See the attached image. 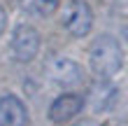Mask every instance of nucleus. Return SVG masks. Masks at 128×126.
Returning <instances> with one entry per match:
<instances>
[{
	"label": "nucleus",
	"mask_w": 128,
	"mask_h": 126,
	"mask_svg": "<svg viewBox=\"0 0 128 126\" xmlns=\"http://www.w3.org/2000/svg\"><path fill=\"white\" fill-rule=\"evenodd\" d=\"M88 65L98 79H112L124 65V49L114 35L102 33L88 47Z\"/></svg>",
	"instance_id": "obj_1"
},
{
	"label": "nucleus",
	"mask_w": 128,
	"mask_h": 126,
	"mask_svg": "<svg viewBox=\"0 0 128 126\" xmlns=\"http://www.w3.org/2000/svg\"><path fill=\"white\" fill-rule=\"evenodd\" d=\"M44 75H47L54 84L63 86V89H72V86H79L84 82V68L70 56H61V54H54L47 58L44 63Z\"/></svg>",
	"instance_id": "obj_2"
},
{
	"label": "nucleus",
	"mask_w": 128,
	"mask_h": 126,
	"mask_svg": "<svg viewBox=\"0 0 128 126\" xmlns=\"http://www.w3.org/2000/svg\"><path fill=\"white\" fill-rule=\"evenodd\" d=\"M61 24L72 38H86L93 28V10L86 0H70L63 10Z\"/></svg>",
	"instance_id": "obj_4"
},
{
	"label": "nucleus",
	"mask_w": 128,
	"mask_h": 126,
	"mask_svg": "<svg viewBox=\"0 0 128 126\" xmlns=\"http://www.w3.org/2000/svg\"><path fill=\"white\" fill-rule=\"evenodd\" d=\"M88 103L93 105L96 112H107V110L116 103V86H112L110 79H98V82L91 86Z\"/></svg>",
	"instance_id": "obj_7"
},
{
	"label": "nucleus",
	"mask_w": 128,
	"mask_h": 126,
	"mask_svg": "<svg viewBox=\"0 0 128 126\" xmlns=\"http://www.w3.org/2000/svg\"><path fill=\"white\" fill-rule=\"evenodd\" d=\"M5 28H7V14H5L2 7H0V35L5 33Z\"/></svg>",
	"instance_id": "obj_9"
},
{
	"label": "nucleus",
	"mask_w": 128,
	"mask_h": 126,
	"mask_svg": "<svg viewBox=\"0 0 128 126\" xmlns=\"http://www.w3.org/2000/svg\"><path fill=\"white\" fill-rule=\"evenodd\" d=\"M84 103H86L84 96L72 93V91L56 96V98L51 100V105H49V121H54V124H68V121H72L74 117L84 110Z\"/></svg>",
	"instance_id": "obj_5"
},
{
	"label": "nucleus",
	"mask_w": 128,
	"mask_h": 126,
	"mask_svg": "<svg viewBox=\"0 0 128 126\" xmlns=\"http://www.w3.org/2000/svg\"><path fill=\"white\" fill-rule=\"evenodd\" d=\"M40 47H42V38L37 33V28H33L30 24H19L14 28L12 40H10V51L14 61L19 63L35 61V56L40 54Z\"/></svg>",
	"instance_id": "obj_3"
},
{
	"label": "nucleus",
	"mask_w": 128,
	"mask_h": 126,
	"mask_svg": "<svg viewBox=\"0 0 128 126\" xmlns=\"http://www.w3.org/2000/svg\"><path fill=\"white\" fill-rule=\"evenodd\" d=\"M74 126H102V124L96 121V119H82V121H77Z\"/></svg>",
	"instance_id": "obj_10"
},
{
	"label": "nucleus",
	"mask_w": 128,
	"mask_h": 126,
	"mask_svg": "<svg viewBox=\"0 0 128 126\" xmlns=\"http://www.w3.org/2000/svg\"><path fill=\"white\" fill-rule=\"evenodd\" d=\"M24 10L33 17L47 19L58 12V0H24Z\"/></svg>",
	"instance_id": "obj_8"
},
{
	"label": "nucleus",
	"mask_w": 128,
	"mask_h": 126,
	"mask_svg": "<svg viewBox=\"0 0 128 126\" xmlns=\"http://www.w3.org/2000/svg\"><path fill=\"white\" fill-rule=\"evenodd\" d=\"M28 124V107L14 93L0 96V126H26Z\"/></svg>",
	"instance_id": "obj_6"
}]
</instances>
